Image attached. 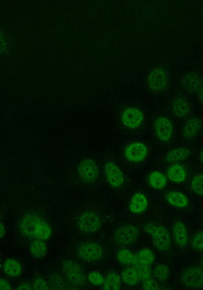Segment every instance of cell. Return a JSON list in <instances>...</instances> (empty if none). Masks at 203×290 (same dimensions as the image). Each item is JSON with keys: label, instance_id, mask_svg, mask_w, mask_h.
Returning <instances> with one entry per match:
<instances>
[{"label": "cell", "instance_id": "obj_36", "mask_svg": "<svg viewBox=\"0 0 203 290\" xmlns=\"http://www.w3.org/2000/svg\"><path fill=\"white\" fill-rule=\"evenodd\" d=\"M0 284H1L0 289L2 290H10L12 289L10 283L5 279H1V280H0Z\"/></svg>", "mask_w": 203, "mask_h": 290}, {"label": "cell", "instance_id": "obj_2", "mask_svg": "<svg viewBox=\"0 0 203 290\" xmlns=\"http://www.w3.org/2000/svg\"><path fill=\"white\" fill-rule=\"evenodd\" d=\"M145 232L152 237L154 246L162 252L169 250L171 244V237L169 232L164 226L148 223L144 226Z\"/></svg>", "mask_w": 203, "mask_h": 290}, {"label": "cell", "instance_id": "obj_8", "mask_svg": "<svg viewBox=\"0 0 203 290\" xmlns=\"http://www.w3.org/2000/svg\"><path fill=\"white\" fill-rule=\"evenodd\" d=\"M181 281L188 287L202 288L203 268L198 267H191L186 269L181 275Z\"/></svg>", "mask_w": 203, "mask_h": 290}, {"label": "cell", "instance_id": "obj_12", "mask_svg": "<svg viewBox=\"0 0 203 290\" xmlns=\"http://www.w3.org/2000/svg\"><path fill=\"white\" fill-rule=\"evenodd\" d=\"M105 173L106 179L111 186L118 188L123 185V173L114 162L110 161L106 164Z\"/></svg>", "mask_w": 203, "mask_h": 290}, {"label": "cell", "instance_id": "obj_13", "mask_svg": "<svg viewBox=\"0 0 203 290\" xmlns=\"http://www.w3.org/2000/svg\"><path fill=\"white\" fill-rule=\"evenodd\" d=\"M148 153L147 147L140 142L129 145L125 150V156L130 161L139 162L143 160Z\"/></svg>", "mask_w": 203, "mask_h": 290}, {"label": "cell", "instance_id": "obj_31", "mask_svg": "<svg viewBox=\"0 0 203 290\" xmlns=\"http://www.w3.org/2000/svg\"><path fill=\"white\" fill-rule=\"evenodd\" d=\"M140 280L142 281L151 277L152 271L148 265L138 263L135 265Z\"/></svg>", "mask_w": 203, "mask_h": 290}, {"label": "cell", "instance_id": "obj_1", "mask_svg": "<svg viewBox=\"0 0 203 290\" xmlns=\"http://www.w3.org/2000/svg\"><path fill=\"white\" fill-rule=\"evenodd\" d=\"M22 234L26 237L35 239L47 240L53 233L49 224L35 215H27L21 220L19 224Z\"/></svg>", "mask_w": 203, "mask_h": 290}, {"label": "cell", "instance_id": "obj_40", "mask_svg": "<svg viewBox=\"0 0 203 290\" xmlns=\"http://www.w3.org/2000/svg\"><path fill=\"white\" fill-rule=\"evenodd\" d=\"M199 158L200 162L203 164V148L201 150L199 153Z\"/></svg>", "mask_w": 203, "mask_h": 290}, {"label": "cell", "instance_id": "obj_3", "mask_svg": "<svg viewBox=\"0 0 203 290\" xmlns=\"http://www.w3.org/2000/svg\"><path fill=\"white\" fill-rule=\"evenodd\" d=\"M140 234L138 228L133 225L125 224L119 227L114 233V240L120 246H127L135 243Z\"/></svg>", "mask_w": 203, "mask_h": 290}, {"label": "cell", "instance_id": "obj_20", "mask_svg": "<svg viewBox=\"0 0 203 290\" xmlns=\"http://www.w3.org/2000/svg\"><path fill=\"white\" fill-rule=\"evenodd\" d=\"M166 198L170 205L178 208H185L189 204V200L186 196L178 191H172L168 192Z\"/></svg>", "mask_w": 203, "mask_h": 290}, {"label": "cell", "instance_id": "obj_38", "mask_svg": "<svg viewBox=\"0 0 203 290\" xmlns=\"http://www.w3.org/2000/svg\"><path fill=\"white\" fill-rule=\"evenodd\" d=\"M18 289H31V286L27 283H22L19 285Z\"/></svg>", "mask_w": 203, "mask_h": 290}, {"label": "cell", "instance_id": "obj_18", "mask_svg": "<svg viewBox=\"0 0 203 290\" xmlns=\"http://www.w3.org/2000/svg\"><path fill=\"white\" fill-rule=\"evenodd\" d=\"M168 178L173 182L180 183L183 182L187 177L185 168L181 165L175 163L171 165L167 171Z\"/></svg>", "mask_w": 203, "mask_h": 290}, {"label": "cell", "instance_id": "obj_29", "mask_svg": "<svg viewBox=\"0 0 203 290\" xmlns=\"http://www.w3.org/2000/svg\"><path fill=\"white\" fill-rule=\"evenodd\" d=\"M153 274L156 279L163 281L168 278L170 275V270L166 265L160 264L154 268Z\"/></svg>", "mask_w": 203, "mask_h": 290}, {"label": "cell", "instance_id": "obj_30", "mask_svg": "<svg viewBox=\"0 0 203 290\" xmlns=\"http://www.w3.org/2000/svg\"><path fill=\"white\" fill-rule=\"evenodd\" d=\"M191 187L196 194L203 196V174H198L193 178Z\"/></svg>", "mask_w": 203, "mask_h": 290}, {"label": "cell", "instance_id": "obj_26", "mask_svg": "<svg viewBox=\"0 0 203 290\" xmlns=\"http://www.w3.org/2000/svg\"><path fill=\"white\" fill-rule=\"evenodd\" d=\"M121 279L119 275L111 272L106 276L103 283V288L106 290H118L120 288Z\"/></svg>", "mask_w": 203, "mask_h": 290}, {"label": "cell", "instance_id": "obj_27", "mask_svg": "<svg viewBox=\"0 0 203 290\" xmlns=\"http://www.w3.org/2000/svg\"><path fill=\"white\" fill-rule=\"evenodd\" d=\"M121 278L124 282L131 286L137 285L140 279L135 268L128 267L122 272Z\"/></svg>", "mask_w": 203, "mask_h": 290}, {"label": "cell", "instance_id": "obj_28", "mask_svg": "<svg viewBox=\"0 0 203 290\" xmlns=\"http://www.w3.org/2000/svg\"><path fill=\"white\" fill-rule=\"evenodd\" d=\"M138 263L150 265L155 261V256L153 252L148 248H143L136 255Z\"/></svg>", "mask_w": 203, "mask_h": 290}, {"label": "cell", "instance_id": "obj_15", "mask_svg": "<svg viewBox=\"0 0 203 290\" xmlns=\"http://www.w3.org/2000/svg\"><path fill=\"white\" fill-rule=\"evenodd\" d=\"M201 125V121L199 118L197 117L190 118L183 128L182 131L183 137L187 140L192 139L199 131Z\"/></svg>", "mask_w": 203, "mask_h": 290}, {"label": "cell", "instance_id": "obj_16", "mask_svg": "<svg viewBox=\"0 0 203 290\" xmlns=\"http://www.w3.org/2000/svg\"><path fill=\"white\" fill-rule=\"evenodd\" d=\"M148 201L144 195L137 193L131 200L129 209L134 214H139L144 212L148 207Z\"/></svg>", "mask_w": 203, "mask_h": 290}, {"label": "cell", "instance_id": "obj_14", "mask_svg": "<svg viewBox=\"0 0 203 290\" xmlns=\"http://www.w3.org/2000/svg\"><path fill=\"white\" fill-rule=\"evenodd\" d=\"M173 236L176 245L184 247L188 242V234L184 224L181 222H176L173 227Z\"/></svg>", "mask_w": 203, "mask_h": 290}, {"label": "cell", "instance_id": "obj_34", "mask_svg": "<svg viewBox=\"0 0 203 290\" xmlns=\"http://www.w3.org/2000/svg\"><path fill=\"white\" fill-rule=\"evenodd\" d=\"M142 288L145 290H158L160 286L158 283L151 278L143 281Z\"/></svg>", "mask_w": 203, "mask_h": 290}, {"label": "cell", "instance_id": "obj_4", "mask_svg": "<svg viewBox=\"0 0 203 290\" xmlns=\"http://www.w3.org/2000/svg\"><path fill=\"white\" fill-rule=\"evenodd\" d=\"M77 255L87 262H95L100 260L104 255L102 246L94 242H89L81 244L78 248Z\"/></svg>", "mask_w": 203, "mask_h": 290}, {"label": "cell", "instance_id": "obj_39", "mask_svg": "<svg viewBox=\"0 0 203 290\" xmlns=\"http://www.w3.org/2000/svg\"><path fill=\"white\" fill-rule=\"evenodd\" d=\"M6 233V229L4 225H3V223H1V225H0V237L3 238V236L5 235Z\"/></svg>", "mask_w": 203, "mask_h": 290}, {"label": "cell", "instance_id": "obj_17", "mask_svg": "<svg viewBox=\"0 0 203 290\" xmlns=\"http://www.w3.org/2000/svg\"><path fill=\"white\" fill-rule=\"evenodd\" d=\"M202 84L201 78L193 73L186 74L182 80L183 87L191 93L197 92Z\"/></svg>", "mask_w": 203, "mask_h": 290}, {"label": "cell", "instance_id": "obj_32", "mask_svg": "<svg viewBox=\"0 0 203 290\" xmlns=\"http://www.w3.org/2000/svg\"><path fill=\"white\" fill-rule=\"evenodd\" d=\"M191 245L194 250L203 251V231L198 232L194 235L191 241Z\"/></svg>", "mask_w": 203, "mask_h": 290}, {"label": "cell", "instance_id": "obj_24", "mask_svg": "<svg viewBox=\"0 0 203 290\" xmlns=\"http://www.w3.org/2000/svg\"><path fill=\"white\" fill-rule=\"evenodd\" d=\"M148 181L150 185L156 190L164 188L167 183L166 176L158 171L152 172L149 176Z\"/></svg>", "mask_w": 203, "mask_h": 290}, {"label": "cell", "instance_id": "obj_35", "mask_svg": "<svg viewBox=\"0 0 203 290\" xmlns=\"http://www.w3.org/2000/svg\"><path fill=\"white\" fill-rule=\"evenodd\" d=\"M35 289L47 290L49 289V285L46 281L42 278L38 277L35 279L33 283Z\"/></svg>", "mask_w": 203, "mask_h": 290}, {"label": "cell", "instance_id": "obj_33", "mask_svg": "<svg viewBox=\"0 0 203 290\" xmlns=\"http://www.w3.org/2000/svg\"><path fill=\"white\" fill-rule=\"evenodd\" d=\"M90 281L95 285H100L103 284L105 278L99 272L93 271L88 275Z\"/></svg>", "mask_w": 203, "mask_h": 290}, {"label": "cell", "instance_id": "obj_5", "mask_svg": "<svg viewBox=\"0 0 203 290\" xmlns=\"http://www.w3.org/2000/svg\"><path fill=\"white\" fill-rule=\"evenodd\" d=\"M63 272L67 279L76 286H84L87 283V278L80 267L71 260H66L62 264Z\"/></svg>", "mask_w": 203, "mask_h": 290}, {"label": "cell", "instance_id": "obj_22", "mask_svg": "<svg viewBox=\"0 0 203 290\" xmlns=\"http://www.w3.org/2000/svg\"><path fill=\"white\" fill-rule=\"evenodd\" d=\"M117 259L121 264L124 265H136L138 264L136 255L127 248L119 250L117 253Z\"/></svg>", "mask_w": 203, "mask_h": 290}, {"label": "cell", "instance_id": "obj_21", "mask_svg": "<svg viewBox=\"0 0 203 290\" xmlns=\"http://www.w3.org/2000/svg\"><path fill=\"white\" fill-rule=\"evenodd\" d=\"M30 251L31 255L35 258H43L47 254V246L44 240L35 239L30 244Z\"/></svg>", "mask_w": 203, "mask_h": 290}, {"label": "cell", "instance_id": "obj_7", "mask_svg": "<svg viewBox=\"0 0 203 290\" xmlns=\"http://www.w3.org/2000/svg\"><path fill=\"white\" fill-rule=\"evenodd\" d=\"M79 229L86 233H94L101 226L100 217L93 212H86L80 216L77 221Z\"/></svg>", "mask_w": 203, "mask_h": 290}, {"label": "cell", "instance_id": "obj_23", "mask_svg": "<svg viewBox=\"0 0 203 290\" xmlns=\"http://www.w3.org/2000/svg\"><path fill=\"white\" fill-rule=\"evenodd\" d=\"M191 154L190 150L185 147H180L170 151L166 156L168 162H176L188 158Z\"/></svg>", "mask_w": 203, "mask_h": 290}, {"label": "cell", "instance_id": "obj_37", "mask_svg": "<svg viewBox=\"0 0 203 290\" xmlns=\"http://www.w3.org/2000/svg\"><path fill=\"white\" fill-rule=\"evenodd\" d=\"M198 100L200 103L203 105V84L197 92Z\"/></svg>", "mask_w": 203, "mask_h": 290}, {"label": "cell", "instance_id": "obj_9", "mask_svg": "<svg viewBox=\"0 0 203 290\" xmlns=\"http://www.w3.org/2000/svg\"><path fill=\"white\" fill-rule=\"evenodd\" d=\"M149 87L155 92L163 91L168 84V76L166 72L161 68H156L149 74L148 78Z\"/></svg>", "mask_w": 203, "mask_h": 290}, {"label": "cell", "instance_id": "obj_19", "mask_svg": "<svg viewBox=\"0 0 203 290\" xmlns=\"http://www.w3.org/2000/svg\"><path fill=\"white\" fill-rule=\"evenodd\" d=\"M172 111L176 117L180 118H185L190 113L189 104L184 98H177L172 104Z\"/></svg>", "mask_w": 203, "mask_h": 290}, {"label": "cell", "instance_id": "obj_25", "mask_svg": "<svg viewBox=\"0 0 203 290\" xmlns=\"http://www.w3.org/2000/svg\"><path fill=\"white\" fill-rule=\"evenodd\" d=\"M4 270L7 275L11 277H17L22 273V267L18 261L10 259L5 262Z\"/></svg>", "mask_w": 203, "mask_h": 290}, {"label": "cell", "instance_id": "obj_11", "mask_svg": "<svg viewBox=\"0 0 203 290\" xmlns=\"http://www.w3.org/2000/svg\"><path fill=\"white\" fill-rule=\"evenodd\" d=\"M144 120L142 112L134 108L126 109L121 116V121L124 125L130 129L139 128Z\"/></svg>", "mask_w": 203, "mask_h": 290}, {"label": "cell", "instance_id": "obj_41", "mask_svg": "<svg viewBox=\"0 0 203 290\" xmlns=\"http://www.w3.org/2000/svg\"><path fill=\"white\" fill-rule=\"evenodd\" d=\"M201 263H202V265H203V255H202V257H201Z\"/></svg>", "mask_w": 203, "mask_h": 290}, {"label": "cell", "instance_id": "obj_10", "mask_svg": "<svg viewBox=\"0 0 203 290\" xmlns=\"http://www.w3.org/2000/svg\"><path fill=\"white\" fill-rule=\"evenodd\" d=\"M154 130L158 139L162 142H168L173 133V124L167 118L160 117L154 122Z\"/></svg>", "mask_w": 203, "mask_h": 290}, {"label": "cell", "instance_id": "obj_6", "mask_svg": "<svg viewBox=\"0 0 203 290\" xmlns=\"http://www.w3.org/2000/svg\"><path fill=\"white\" fill-rule=\"evenodd\" d=\"M78 172L81 179L85 182L90 183L94 182L99 174L96 163L90 158L85 159L80 163Z\"/></svg>", "mask_w": 203, "mask_h": 290}]
</instances>
